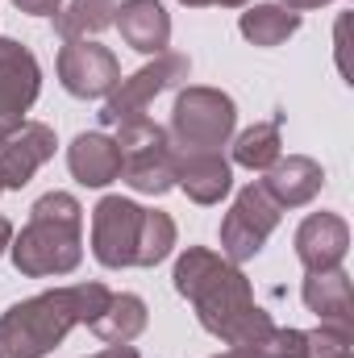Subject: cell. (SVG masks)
<instances>
[{"label": "cell", "instance_id": "ac0fdd59", "mask_svg": "<svg viewBox=\"0 0 354 358\" xmlns=\"http://www.w3.org/2000/svg\"><path fill=\"white\" fill-rule=\"evenodd\" d=\"M142 329H146V304H142V296H129V292L108 296L104 313L92 321V334L108 346H129Z\"/></svg>", "mask_w": 354, "mask_h": 358}, {"label": "cell", "instance_id": "4316f807", "mask_svg": "<svg viewBox=\"0 0 354 358\" xmlns=\"http://www.w3.org/2000/svg\"><path fill=\"white\" fill-rule=\"evenodd\" d=\"M179 4H192V8H208V4H225V8H238L246 0H179Z\"/></svg>", "mask_w": 354, "mask_h": 358}, {"label": "cell", "instance_id": "5b68a950", "mask_svg": "<svg viewBox=\"0 0 354 358\" xmlns=\"http://www.w3.org/2000/svg\"><path fill=\"white\" fill-rule=\"evenodd\" d=\"M238 108L217 88H183L171 108V146L176 155H208L221 150L234 134Z\"/></svg>", "mask_w": 354, "mask_h": 358}, {"label": "cell", "instance_id": "f546056e", "mask_svg": "<svg viewBox=\"0 0 354 358\" xmlns=\"http://www.w3.org/2000/svg\"><path fill=\"white\" fill-rule=\"evenodd\" d=\"M217 358H246V355H238V350H229V355H217Z\"/></svg>", "mask_w": 354, "mask_h": 358}, {"label": "cell", "instance_id": "7a4b0ae2", "mask_svg": "<svg viewBox=\"0 0 354 358\" xmlns=\"http://www.w3.org/2000/svg\"><path fill=\"white\" fill-rule=\"evenodd\" d=\"M104 283H71L13 304L0 317V358H42L50 355L76 325H92L108 304Z\"/></svg>", "mask_w": 354, "mask_h": 358}, {"label": "cell", "instance_id": "4dcf8cb0", "mask_svg": "<svg viewBox=\"0 0 354 358\" xmlns=\"http://www.w3.org/2000/svg\"><path fill=\"white\" fill-rule=\"evenodd\" d=\"M0 192H4V183H0Z\"/></svg>", "mask_w": 354, "mask_h": 358}, {"label": "cell", "instance_id": "f1b7e54d", "mask_svg": "<svg viewBox=\"0 0 354 358\" xmlns=\"http://www.w3.org/2000/svg\"><path fill=\"white\" fill-rule=\"evenodd\" d=\"M292 13H300V8H321V4H330V0H283Z\"/></svg>", "mask_w": 354, "mask_h": 358}, {"label": "cell", "instance_id": "8fae6325", "mask_svg": "<svg viewBox=\"0 0 354 358\" xmlns=\"http://www.w3.org/2000/svg\"><path fill=\"white\" fill-rule=\"evenodd\" d=\"M55 129L42 121H25L13 138L0 142V183L4 187H25L42 163L55 159Z\"/></svg>", "mask_w": 354, "mask_h": 358}, {"label": "cell", "instance_id": "603a6c76", "mask_svg": "<svg viewBox=\"0 0 354 358\" xmlns=\"http://www.w3.org/2000/svg\"><path fill=\"white\" fill-rule=\"evenodd\" d=\"M304 355H309V334L304 329H279V325H271L246 350V358H304Z\"/></svg>", "mask_w": 354, "mask_h": 358}, {"label": "cell", "instance_id": "ffe728a7", "mask_svg": "<svg viewBox=\"0 0 354 358\" xmlns=\"http://www.w3.org/2000/svg\"><path fill=\"white\" fill-rule=\"evenodd\" d=\"M117 17V0H71L55 13V29L67 38H88V34H100L104 25H113Z\"/></svg>", "mask_w": 354, "mask_h": 358}, {"label": "cell", "instance_id": "6da1fadb", "mask_svg": "<svg viewBox=\"0 0 354 358\" xmlns=\"http://www.w3.org/2000/svg\"><path fill=\"white\" fill-rule=\"evenodd\" d=\"M176 292L183 300H192L200 325L229 342L238 355H246L267 329L275 325L263 308L255 304L250 279L238 271V263H229L225 255H213L204 246L183 250L176 263Z\"/></svg>", "mask_w": 354, "mask_h": 358}, {"label": "cell", "instance_id": "30bf717a", "mask_svg": "<svg viewBox=\"0 0 354 358\" xmlns=\"http://www.w3.org/2000/svg\"><path fill=\"white\" fill-rule=\"evenodd\" d=\"M59 80L63 88L80 100H96L121 84V63L108 46L88 42V38H67L59 50Z\"/></svg>", "mask_w": 354, "mask_h": 358}, {"label": "cell", "instance_id": "5bb4252c", "mask_svg": "<svg viewBox=\"0 0 354 358\" xmlns=\"http://www.w3.org/2000/svg\"><path fill=\"white\" fill-rule=\"evenodd\" d=\"M121 25V38L138 50V55H167V42H171V17L159 0H121L117 4V17Z\"/></svg>", "mask_w": 354, "mask_h": 358}, {"label": "cell", "instance_id": "2e32d148", "mask_svg": "<svg viewBox=\"0 0 354 358\" xmlns=\"http://www.w3.org/2000/svg\"><path fill=\"white\" fill-rule=\"evenodd\" d=\"M176 183L196 200V204H217L229 192V163L221 159V150L208 155H176Z\"/></svg>", "mask_w": 354, "mask_h": 358}, {"label": "cell", "instance_id": "3957f363", "mask_svg": "<svg viewBox=\"0 0 354 358\" xmlns=\"http://www.w3.org/2000/svg\"><path fill=\"white\" fill-rule=\"evenodd\" d=\"M84 208L67 192H46L29 208V225L13 238V263L29 279L46 275H67L84 259Z\"/></svg>", "mask_w": 354, "mask_h": 358}, {"label": "cell", "instance_id": "9c48e42d", "mask_svg": "<svg viewBox=\"0 0 354 358\" xmlns=\"http://www.w3.org/2000/svg\"><path fill=\"white\" fill-rule=\"evenodd\" d=\"M38 88H42V71L34 55L21 42L0 38V142L25 125V113L38 100Z\"/></svg>", "mask_w": 354, "mask_h": 358}, {"label": "cell", "instance_id": "7c38bea8", "mask_svg": "<svg viewBox=\"0 0 354 358\" xmlns=\"http://www.w3.org/2000/svg\"><path fill=\"white\" fill-rule=\"evenodd\" d=\"M346 250H351V225L338 213H313L296 229V259L304 263V271L342 267Z\"/></svg>", "mask_w": 354, "mask_h": 358}, {"label": "cell", "instance_id": "484cf974", "mask_svg": "<svg viewBox=\"0 0 354 358\" xmlns=\"http://www.w3.org/2000/svg\"><path fill=\"white\" fill-rule=\"evenodd\" d=\"M92 358H138V350L134 346H108V350H100V355H92Z\"/></svg>", "mask_w": 354, "mask_h": 358}, {"label": "cell", "instance_id": "9a60e30c", "mask_svg": "<svg viewBox=\"0 0 354 358\" xmlns=\"http://www.w3.org/2000/svg\"><path fill=\"white\" fill-rule=\"evenodd\" d=\"M304 304H309V313L321 317V325L354 329V287H351V275L342 267L309 271V279H304Z\"/></svg>", "mask_w": 354, "mask_h": 358}, {"label": "cell", "instance_id": "277c9868", "mask_svg": "<svg viewBox=\"0 0 354 358\" xmlns=\"http://www.w3.org/2000/svg\"><path fill=\"white\" fill-rule=\"evenodd\" d=\"M117 150H121V176L134 192L142 196H163L167 187H176V146L167 138L163 125H155L150 117H134L125 125H117Z\"/></svg>", "mask_w": 354, "mask_h": 358}, {"label": "cell", "instance_id": "7402d4cb", "mask_svg": "<svg viewBox=\"0 0 354 358\" xmlns=\"http://www.w3.org/2000/svg\"><path fill=\"white\" fill-rule=\"evenodd\" d=\"M171 246H176V221L167 217V213H142V234H138V259H134V267H155V263H163L167 255H171Z\"/></svg>", "mask_w": 354, "mask_h": 358}, {"label": "cell", "instance_id": "8992f818", "mask_svg": "<svg viewBox=\"0 0 354 358\" xmlns=\"http://www.w3.org/2000/svg\"><path fill=\"white\" fill-rule=\"evenodd\" d=\"M192 63L183 55H155V63H146L142 71H134L129 80H121L117 88L104 96V108H100V121L104 125H125L134 117H146V104L159 96V92L176 88L187 80Z\"/></svg>", "mask_w": 354, "mask_h": 358}, {"label": "cell", "instance_id": "52a82bcc", "mask_svg": "<svg viewBox=\"0 0 354 358\" xmlns=\"http://www.w3.org/2000/svg\"><path fill=\"white\" fill-rule=\"evenodd\" d=\"M279 225V204L263 192V183H250L238 192L234 208L221 221V255L229 263H246L263 250L271 229Z\"/></svg>", "mask_w": 354, "mask_h": 358}, {"label": "cell", "instance_id": "e0dca14e", "mask_svg": "<svg viewBox=\"0 0 354 358\" xmlns=\"http://www.w3.org/2000/svg\"><path fill=\"white\" fill-rule=\"evenodd\" d=\"M67 167L84 187H104L121 176V150L108 134H80L67 150Z\"/></svg>", "mask_w": 354, "mask_h": 358}, {"label": "cell", "instance_id": "d4e9b609", "mask_svg": "<svg viewBox=\"0 0 354 358\" xmlns=\"http://www.w3.org/2000/svg\"><path fill=\"white\" fill-rule=\"evenodd\" d=\"M21 13H29V17H55L59 8H63V0H13Z\"/></svg>", "mask_w": 354, "mask_h": 358}, {"label": "cell", "instance_id": "4fadbf2b", "mask_svg": "<svg viewBox=\"0 0 354 358\" xmlns=\"http://www.w3.org/2000/svg\"><path fill=\"white\" fill-rule=\"evenodd\" d=\"M325 183V171L317 159H304V155H279L271 167H267V179H263V192L279 204V208H300L309 204Z\"/></svg>", "mask_w": 354, "mask_h": 358}, {"label": "cell", "instance_id": "cb8c5ba5", "mask_svg": "<svg viewBox=\"0 0 354 358\" xmlns=\"http://www.w3.org/2000/svg\"><path fill=\"white\" fill-rule=\"evenodd\" d=\"M304 358H351V329H338V325L309 329V355Z\"/></svg>", "mask_w": 354, "mask_h": 358}, {"label": "cell", "instance_id": "ba28073f", "mask_svg": "<svg viewBox=\"0 0 354 358\" xmlns=\"http://www.w3.org/2000/svg\"><path fill=\"white\" fill-rule=\"evenodd\" d=\"M142 213L134 200L104 196L92 213V255L108 271L134 267L138 259V234H142Z\"/></svg>", "mask_w": 354, "mask_h": 358}, {"label": "cell", "instance_id": "44dd1931", "mask_svg": "<svg viewBox=\"0 0 354 358\" xmlns=\"http://www.w3.org/2000/svg\"><path fill=\"white\" fill-rule=\"evenodd\" d=\"M279 121H263V125H250L246 134H238L234 142V163L250 167V171H267L275 159H279Z\"/></svg>", "mask_w": 354, "mask_h": 358}, {"label": "cell", "instance_id": "d6986e66", "mask_svg": "<svg viewBox=\"0 0 354 358\" xmlns=\"http://www.w3.org/2000/svg\"><path fill=\"white\" fill-rule=\"evenodd\" d=\"M300 29V13L283 8V4H255L250 13H242V34L255 46H279Z\"/></svg>", "mask_w": 354, "mask_h": 358}, {"label": "cell", "instance_id": "83f0119b", "mask_svg": "<svg viewBox=\"0 0 354 358\" xmlns=\"http://www.w3.org/2000/svg\"><path fill=\"white\" fill-rule=\"evenodd\" d=\"M13 246V225H8V217H0V255Z\"/></svg>", "mask_w": 354, "mask_h": 358}]
</instances>
